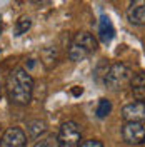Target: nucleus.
I'll return each mask as SVG.
<instances>
[{
  "label": "nucleus",
  "mask_w": 145,
  "mask_h": 147,
  "mask_svg": "<svg viewBox=\"0 0 145 147\" xmlns=\"http://www.w3.org/2000/svg\"><path fill=\"white\" fill-rule=\"evenodd\" d=\"M80 147H103V144L97 139H89V140H83Z\"/></svg>",
  "instance_id": "15"
},
{
  "label": "nucleus",
  "mask_w": 145,
  "mask_h": 147,
  "mask_svg": "<svg viewBox=\"0 0 145 147\" xmlns=\"http://www.w3.org/2000/svg\"><path fill=\"white\" fill-rule=\"evenodd\" d=\"M97 38L92 35L90 32H79L70 42L68 47V57L73 62H82L85 59H89L95 50H97Z\"/></svg>",
  "instance_id": "2"
},
{
  "label": "nucleus",
  "mask_w": 145,
  "mask_h": 147,
  "mask_svg": "<svg viewBox=\"0 0 145 147\" xmlns=\"http://www.w3.org/2000/svg\"><path fill=\"white\" fill-rule=\"evenodd\" d=\"M47 130V124L44 122V120L37 119V120H30L27 124V132H28V137L32 139H37L40 137L44 132Z\"/></svg>",
  "instance_id": "11"
},
{
  "label": "nucleus",
  "mask_w": 145,
  "mask_h": 147,
  "mask_svg": "<svg viewBox=\"0 0 145 147\" xmlns=\"http://www.w3.org/2000/svg\"><path fill=\"white\" fill-rule=\"evenodd\" d=\"M9 99L17 105H27L34 94V79L23 69H15L7 79Z\"/></svg>",
  "instance_id": "1"
},
{
  "label": "nucleus",
  "mask_w": 145,
  "mask_h": 147,
  "mask_svg": "<svg viewBox=\"0 0 145 147\" xmlns=\"http://www.w3.org/2000/svg\"><path fill=\"white\" fill-rule=\"evenodd\" d=\"M32 25V20L30 17L27 15H22V17L17 20V24H15V28H13V35H22V34H25L28 28Z\"/></svg>",
  "instance_id": "13"
},
{
  "label": "nucleus",
  "mask_w": 145,
  "mask_h": 147,
  "mask_svg": "<svg viewBox=\"0 0 145 147\" xmlns=\"http://www.w3.org/2000/svg\"><path fill=\"white\" fill-rule=\"evenodd\" d=\"M27 132L22 127H9L0 139V147H25Z\"/></svg>",
  "instance_id": "6"
},
{
  "label": "nucleus",
  "mask_w": 145,
  "mask_h": 147,
  "mask_svg": "<svg viewBox=\"0 0 145 147\" xmlns=\"http://www.w3.org/2000/svg\"><path fill=\"white\" fill-rule=\"evenodd\" d=\"M127 18L134 25H145V0H134L128 3Z\"/></svg>",
  "instance_id": "8"
},
{
  "label": "nucleus",
  "mask_w": 145,
  "mask_h": 147,
  "mask_svg": "<svg viewBox=\"0 0 145 147\" xmlns=\"http://www.w3.org/2000/svg\"><path fill=\"white\" fill-rule=\"evenodd\" d=\"M115 35V30H113V25L110 22V18L107 15H102L99 22V37L103 44H110L112 38Z\"/></svg>",
  "instance_id": "10"
},
{
  "label": "nucleus",
  "mask_w": 145,
  "mask_h": 147,
  "mask_svg": "<svg viewBox=\"0 0 145 147\" xmlns=\"http://www.w3.org/2000/svg\"><path fill=\"white\" fill-rule=\"evenodd\" d=\"M122 119L125 122H137V124L145 122V104H140V102L135 100V102H130L127 105H124Z\"/></svg>",
  "instance_id": "7"
},
{
  "label": "nucleus",
  "mask_w": 145,
  "mask_h": 147,
  "mask_svg": "<svg viewBox=\"0 0 145 147\" xmlns=\"http://www.w3.org/2000/svg\"><path fill=\"white\" fill-rule=\"evenodd\" d=\"M132 77H134V72L132 69L125 64H113L109 67V72L105 75V85L110 90H122L125 89L128 84L132 82Z\"/></svg>",
  "instance_id": "3"
},
{
  "label": "nucleus",
  "mask_w": 145,
  "mask_h": 147,
  "mask_svg": "<svg viewBox=\"0 0 145 147\" xmlns=\"http://www.w3.org/2000/svg\"><path fill=\"white\" fill-rule=\"evenodd\" d=\"M130 87H132V94H134L135 100L140 104H145V72L134 74Z\"/></svg>",
  "instance_id": "9"
},
{
  "label": "nucleus",
  "mask_w": 145,
  "mask_h": 147,
  "mask_svg": "<svg viewBox=\"0 0 145 147\" xmlns=\"http://www.w3.org/2000/svg\"><path fill=\"white\" fill-rule=\"evenodd\" d=\"M122 137H124V142L128 146H142L145 144V129L142 124L127 122L122 127Z\"/></svg>",
  "instance_id": "5"
},
{
  "label": "nucleus",
  "mask_w": 145,
  "mask_h": 147,
  "mask_svg": "<svg viewBox=\"0 0 145 147\" xmlns=\"http://www.w3.org/2000/svg\"><path fill=\"white\" fill-rule=\"evenodd\" d=\"M0 30H2V22H0Z\"/></svg>",
  "instance_id": "16"
},
{
  "label": "nucleus",
  "mask_w": 145,
  "mask_h": 147,
  "mask_svg": "<svg viewBox=\"0 0 145 147\" xmlns=\"http://www.w3.org/2000/svg\"><path fill=\"white\" fill-rule=\"evenodd\" d=\"M34 147H58V142H57V137L55 136H47L45 139L37 140Z\"/></svg>",
  "instance_id": "14"
},
{
  "label": "nucleus",
  "mask_w": 145,
  "mask_h": 147,
  "mask_svg": "<svg viewBox=\"0 0 145 147\" xmlns=\"http://www.w3.org/2000/svg\"><path fill=\"white\" fill-rule=\"evenodd\" d=\"M110 112H112V102L109 99H100L99 104H97V110H95L97 117L99 119H105Z\"/></svg>",
  "instance_id": "12"
},
{
  "label": "nucleus",
  "mask_w": 145,
  "mask_h": 147,
  "mask_svg": "<svg viewBox=\"0 0 145 147\" xmlns=\"http://www.w3.org/2000/svg\"><path fill=\"white\" fill-rule=\"evenodd\" d=\"M58 147H80L82 146V129L75 120H65L60 125L57 136Z\"/></svg>",
  "instance_id": "4"
}]
</instances>
